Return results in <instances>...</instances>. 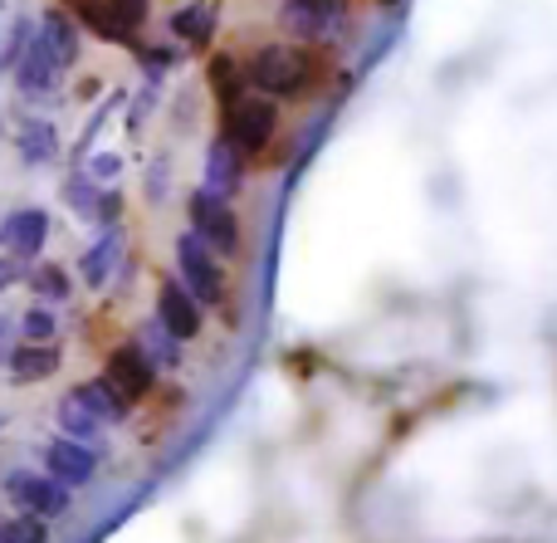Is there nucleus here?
Wrapping results in <instances>:
<instances>
[{
    "label": "nucleus",
    "instance_id": "nucleus-1",
    "mask_svg": "<svg viewBox=\"0 0 557 543\" xmlns=\"http://www.w3.org/2000/svg\"><path fill=\"white\" fill-rule=\"evenodd\" d=\"M245 78H250L255 88H264L270 98H298L313 84V59L298 45H264L260 54L250 59Z\"/></svg>",
    "mask_w": 557,
    "mask_h": 543
},
{
    "label": "nucleus",
    "instance_id": "nucleus-2",
    "mask_svg": "<svg viewBox=\"0 0 557 543\" xmlns=\"http://www.w3.org/2000/svg\"><path fill=\"white\" fill-rule=\"evenodd\" d=\"M176 270H182L186 294H191L201 309H215V304L225 299V274H221V264L211 260V250H206V240L196 231H186L182 240H176Z\"/></svg>",
    "mask_w": 557,
    "mask_h": 543
},
{
    "label": "nucleus",
    "instance_id": "nucleus-3",
    "mask_svg": "<svg viewBox=\"0 0 557 543\" xmlns=\"http://www.w3.org/2000/svg\"><path fill=\"white\" fill-rule=\"evenodd\" d=\"M5 499L20 509V515H35V519H59L69 509V485H59L54 476H35V470H10L5 476Z\"/></svg>",
    "mask_w": 557,
    "mask_h": 543
},
{
    "label": "nucleus",
    "instance_id": "nucleus-4",
    "mask_svg": "<svg viewBox=\"0 0 557 543\" xmlns=\"http://www.w3.org/2000/svg\"><path fill=\"white\" fill-rule=\"evenodd\" d=\"M274 127H278L274 98H240V103L231 108V118H225V137H231L245 157H255L260 147H270Z\"/></svg>",
    "mask_w": 557,
    "mask_h": 543
},
{
    "label": "nucleus",
    "instance_id": "nucleus-5",
    "mask_svg": "<svg viewBox=\"0 0 557 543\" xmlns=\"http://www.w3.org/2000/svg\"><path fill=\"white\" fill-rule=\"evenodd\" d=\"M103 382L127 402V407H133V402H143L147 392H152V382H157V362L147 358V353L137 348V343H123V348L108 353Z\"/></svg>",
    "mask_w": 557,
    "mask_h": 543
},
{
    "label": "nucleus",
    "instance_id": "nucleus-6",
    "mask_svg": "<svg viewBox=\"0 0 557 543\" xmlns=\"http://www.w3.org/2000/svg\"><path fill=\"white\" fill-rule=\"evenodd\" d=\"M191 225H196V235H201L206 245H215L221 255H235V245H240V221H235L231 201H221V196H211V192L191 196Z\"/></svg>",
    "mask_w": 557,
    "mask_h": 543
},
{
    "label": "nucleus",
    "instance_id": "nucleus-7",
    "mask_svg": "<svg viewBox=\"0 0 557 543\" xmlns=\"http://www.w3.org/2000/svg\"><path fill=\"white\" fill-rule=\"evenodd\" d=\"M157 323H162L176 343H186V338L201 333V304L186 294L182 280H162V294H157Z\"/></svg>",
    "mask_w": 557,
    "mask_h": 543
},
{
    "label": "nucleus",
    "instance_id": "nucleus-8",
    "mask_svg": "<svg viewBox=\"0 0 557 543\" xmlns=\"http://www.w3.org/2000/svg\"><path fill=\"white\" fill-rule=\"evenodd\" d=\"M45 470L59 480V485H88L94 480V470H98V451L94 446H84V441H69V436H59V441H49L45 446Z\"/></svg>",
    "mask_w": 557,
    "mask_h": 543
},
{
    "label": "nucleus",
    "instance_id": "nucleus-9",
    "mask_svg": "<svg viewBox=\"0 0 557 543\" xmlns=\"http://www.w3.org/2000/svg\"><path fill=\"white\" fill-rule=\"evenodd\" d=\"M59 78H64V59H59L35 29V39H29L25 54H20V94H54Z\"/></svg>",
    "mask_w": 557,
    "mask_h": 543
},
{
    "label": "nucleus",
    "instance_id": "nucleus-10",
    "mask_svg": "<svg viewBox=\"0 0 557 543\" xmlns=\"http://www.w3.org/2000/svg\"><path fill=\"white\" fill-rule=\"evenodd\" d=\"M49 240V215L45 211H15L5 225H0V250L15 255V260H35Z\"/></svg>",
    "mask_w": 557,
    "mask_h": 543
},
{
    "label": "nucleus",
    "instance_id": "nucleus-11",
    "mask_svg": "<svg viewBox=\"0 0 557 543\" xmlns=\"http://www.w3.org/2000/svg\"><path fill=\"white\" fill-rule=\"evenodd\" d=\"M240 157H245V152L231 143V137H215V143H211V157H206V186H201V192H211V196H221V201H231V196L240 192V176H245Z\"/></svg>",
    "mask_w": 557,
    "mask_h": 543
},
{
    "label": "nucleus",
    "instance_id": "nucleus-12",
    "mask_svg": "<svg viewBox=\"0 0 557 543\" xmlns=\"http://www.w3.org/2000/svg\"><path fill=\"white\" fill-rule=\"evenodd\" d=\"M343 0H284V29H294L298 39H323L337 25Z\"/></svg>",
    "mask_w": 557,
    "mask_h": 543
},
{
    "label": "nucleus",
    "instance_id": "nucleus-13",
    "mask_svg": "<svg viewBox=\"0 0 557 543\" xmlns=\"http://www.w3.org/2000/svg\"><path fill=\"white\" fill-rule=\"evenodd\" d=\"M59 372V348L54 343H20L15 358H10V378L20 382V387H29V382H45Z\"/></svg>",
    "mask_w": 557,
    "mask_h": 543
},
{
    "label": "nucleus",
    "instance_id": "nucleus-14",
    "mask_svg": "<svg viewBox=\"0 0 557 543\" xmlns=\"http://www.w3.org/2000/svg\"><path fill=\"white\" fill-rule=\"evenodd\" d=\"M69 397H74V402H78V407H88V411H94V417H98V421H103V427H108V421H123V417H127V411H133V407H127V402H123V397H117V392H113V387H108V382H103V378H98V382H78V387H74V392H69Z\"/></svg>",
    "mask_w": 557,
    "mask_h": 543
},
{
    "label": "nucleus",
    "instance_id": "nucleus-15",
    "mask_svg": "<svg viewBox=\"0 0 557 543\" xmlns=\"http://www.w3.org/2000/svg\"><path fill=\"white\" fill-rule=\"evenodd\" d=\"M172 29H176V39H186L191 49H206V45H211V35H215V5H211V0H201V5L176 10Z\"/></svg>",
    "mask_w": 557,
    "mask_h": 543
},
{
    "label": "nucleus",
    "instance_id": "nucleus-16",
    "mask_svg": "<svg viewBox=\"0 0 557 543\" xmlns=\"http://www.w3.org/2000/svg\"><path fill=\"white\" fill-rule=\"evenodd\" d=\"M113 260H117V231H103L98 235V245L78 260V274H84L88 289H103L108 274H113Z\"/></svg>",
    "mask_w": 557,
    "mask_h": 543
},
{
    "label": "nucleus",
    "instance_id": "nucleus-17",
    "mask_svg": "<svg viewBox=\"0 0 557 543\" xmlns=\"http://www.w3.org/2000/svg\"><path fill=\"white\" fill-rule=\"evenodd\" d=\"M20 157L25 162H35V166H45V162H54L59 157V137H54V127L49 123H20Z\"/></svg>",
    "mask_w": 557,
    "mask_h": 543
},
{
    "label": "nucleus",
    "instance_id": "nucleus-18",
    "mask_svg": "<svg viewBox=\"0 0 557 543\" xmlns=\"http://www.w3.org/2000/svg\"><path fill=\"white\" fill-rule=\"evenodd\" d=\"M137 348H143L147 358L157 362V372H162V368H176V362H182V343H176L172 333L162 329V323H143V329H137Z\"/></svg>",
    "mask_w": 557,
    "mask_h": 543
},
{
    "label": "nucleus",
    "instance_id": "nucleus-19",
    "mask_svg": "<svg viewBox=\"0 0 557 543\" xmlns=\"http://www.w3.org/2000/svg\"><path fill=\"white\" fill-rule=\"evenodd\" d=\"M39 39H45V45L54 49L64 64H74V59H78V29H74V20H69L64 10H49V15H45V29H39Z\"/></svg>",
    "mask_w": 557,
    "mask_h": 543
},
{
    "label": "nucleus",
    "instance_id": "nucleus-20",
    "mask_svg": "<svg viewBox=\"0 0 557 543\" xmlns=\"http://www.w3.org/2000/svg\"><path fill=\"white\" fill-rule=\"evenodd\" d=\"M59 431H64L69 441H84V446H94L98 431H103V421H98L88 407H78L74 397H64V402H59Z\"/></svg>",
    "mask_w": 557,
    "mask_h": 543
},
{
    "label": "nucleus",
    "instance_id": "nucleus-21",
    "mask_svg": "<svg viewBox=\"0 0 557 543\" xmlns=\"http://www.w3.org/2000/svg\"><path fill=\"white\" fill-rule=\"evenodd\" d=\"M250 84V78H245V69L235 64L231 54H215L211 59V88H215V98H221L225 108H235L240 103V88Z\"/></svg>",
    "mask_w": 557,
    "mask_h": 543
},
{
    "label": "nucleus",
    "instance_id": "nucleus-22",
    "mask_svg": "<svg viewBox=\"0 0 557 543\" xmlns=\"http://www.w3.org/2000/svg\"><path fill=\"white\" fill-rule=\"evenodd\" d=\"M64 201L74 206L78 215H98V201H103V186H98L88 172H69V182H64Z\"/></svg>",
    "mask_w": 557,
    "mask_h": 543
},
{
    "label": "nucleus",
    "instance_id": "nucleus-23",
    "mask_svg": "<svg viewBox=\"0 0 557 543\" xmlns=\"http://www.w3.org/2000/svg\"><path fill=\"white\" fill-rule=\"evenodd\" d=\"M25 284L35 294H45V299H69V274L59 270V264H29V274H25Z\"/></svg>",
    "mask_w": 557,
    "mask_h": 543
},
{
    "label": "nucleus",
    "instance_id": "nucleus-24",
    "mask_svg": "<svg viewBox=\"0 0 557 543\" xmlns=\"http://www.w3.org/2000/svg\"><path fill=\"white\" fill-rule=\"evenodd\" d=\"M0 543H49V525L35 515L0 519Z\"/></svg>",
    "mask_w": 557,
    "mask_h": 543
},
{
    "label": "nucleus",
    "instance_id": "nucleus-25",
    "mask_svg": "<svg viewBox=\"0 0 557 543\" xmlns=\"http://www.w3.org/2000/svg\"><path fill=\"white\" fill-rule=\"evenodd\" d=\"M20 333H25V343H54V313L49 309H25V319H20Z\"/></svg>",
    "mask_w": 557,
    "mask_h": 543
},
{
    "label": "nucleus",
    "instance_id": "nucleus-26",
    "mask_svg": "<svg viewBox=\"0 0 557 543\" xmlns=\"http://www.w3.org/2000/svg\"><path fill=\"white\" fill-rule=\"evenodd\" d=\"M152 108H157V88H143V94L133 98V113H127V133H143V123H147Z\"/></svg>",
    "mask_w": 557,
    "mask_h": 543
},
{
    "label": "nucleus",
    "instance_id": "nucleus-27",
    "mask_svg": "<svg viewBox=\"0 0 557 543\" xmlns=\"http://www.w3.org/2000/svg\"><path fill=\"white\" fill-rule=\"evenodd\" d=\"M117 211H123V196H117L113 186H103V201H98V215H94V221L103 225V231H117V225H113Z\"/></svg>",
    "mask_w": 557,
    "mask_h": 543
},
{
    "label": "nucleus",
    "instance_id": "nucleus-28",
    "mask_svg": "<svg viewBox=\"0 0 557 543\" xmlns=\"http://www.w3.org/2000/svg\"><path fill=\"white\" fill-rule=\"evenodd\" d=\"M15 333H20V323L0 313V368H10V358H15V348H20Z\"/></svg>",
    "mask_w": 557,
    "mask_h": 543
},
{
    "label": "nucleus",
    "instance_id": "nucleus-29",
    "mask_svg": "<svg viewBox=\"0 0 557 543\" xmlns=\"http://www.w3.org/2000/svg\"><path fill=\"white\" fill-rule=\"evenodd\" d=\"M29 274L25 260H15V255H0V289H10V284H20Z\"/></svg>",
    "mask_w": 557,
    "mask_h": 543
},
{
    "label": "nucleus",
    "instance_id": "nucleus-30",
    "mask_svg": "<svg viewBox=\"0 0 557 543\" xmlns=\"http://www.w3.org/2000/svg\"><path fill=\"white\" fill-rule=\"evenodd\" d=\"M94 182H117V172H123V162L117 157H94V166H84Z\"/></svg>",
    "mask_w": 557,
    "mask_h": 543
},
{
    "label": "nucleus",
    "instance_id": "nucleus-31",
    "mask_svg": "<svg viewBox=\"0 0 557 543\" xmlns=\"http://www.w3.org/2000/svg\"><path fill=\"white\" fill-rule=\"evenodd\" d=\"M117 10H123V20L127 25H143V15H147V0H117Z\"/></svg>",
    "mask_w": 557,
    "mask_h": 543
},
{
    "label": "nucleus",
    "instance_id": "nucleus-32",
    "mask_svg": "<svg viewBox=\"0 0 557 543\" xmlns=\"http://www.w3.org/2000/svg\"><path fill=\"white\" fill-rule=\"evenodd\" d=\"M166 162L162 166H157V172H147V196H152V201H162V196H166Z\"/></svg>",
    "mask_w": 557,
    "mask_h": 543
},
{
    "label": "nucleus",
    "instance_id": "nucleus-33",
    "mask_svg": "<svg viewBox=\"0 0 557 543\" xmlns=\"http://www.w3.org/2000/svg\"><path fill=\"white\" fill-rule=\"evenodd\" d=\"M0 427H5V417H0Z\"/></svg>",
    "mask_w": 557,
    "mask_h": 543
}]
</instances>
